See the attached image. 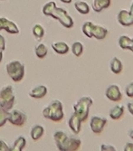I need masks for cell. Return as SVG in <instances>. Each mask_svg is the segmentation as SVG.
Returning <instances> with one entry per match:
<instances>
[{"mask_svg":"<svg viewBox=\"0 0 133 151\" xmlns=\"http://www.w3.org/2000/svg\"><path fill=\"white\" fill-rule=\"evenodd\" d=\"M6 49V39L5 37L2 35H0V51H5Z\"/></svg>","mask_w":133,"mask_h":151,"instance_id":"obj_32","label":"cell"},{"mask_svg":"<svg viewBox=\"0 0 133 151\" xmlns=\"http://www.w3.org/2000/svg\"><path fill=\"white\" fill-rule=\"evenodd\" d=\"M44 133H45V129H44V127L41 126V125H38V124L32 126L31 130H30L31 138H32V139L35 140V141H36V140H38V139H41L42 137H43V135H44Z\"/></svg>","mask_w":133,"mask_h":151,"instance_id":"obj_18","label":"cell"},{"mask_svg":"<svg viewBox=\"0 0 133 151\" xmlns=\"http://www.w3.org/2000/svg\"><path fill=\"white\" fill-rule=\"evenodd\" d=\"M55 1H49L47 2L44 6H43V14L45 16H47L49 17V14H50V11L52 10V8L55 6Z\"/></svg>","mask_w":133,"mask_h":151,"instance_id":"obj_28","label":"cell"},{"mask_svg":"<svg viewBox=\"0 0 133 151\" xmlns=\"http://www.w3.org/2000/svg\"><path fill=\"white\" fill-rule=\"evenodd\" d=\"M3 19V29L6 30L7 33L12 34V35H17L19 34V29L17 25L14 23L10 21L9 19L6 17H2Z\"/></svg>","mask_w":133,"mask_h":151,"instance_id":"obj_14","label":"cell"},{"mask_svg":"<svg viewBox=\"0 0 133 151\" xmlns=\"http://www.w3.org/2000/svg\"><path fill=\"white\" fill-rule=\"evenodd\" d=\"M49 17H52L55 20H58L60 24L65 28H72L73 26V19L68 14V12L64 8L57 7L56 5L50 11Z\"/></svg>","mask_w":133,"mask_h":151,"instance_id":"obj_4","label":"cell"},{"mask_svg":"<svg viewBox=\"0 0 133 151\" xmlns=\"http://www.w3.org/2000/svg\"><path fill=\"white\" fill-rule=\"evenodd\" d=\"M107 123V119L101 116H93L90 121L91 130L95 134H101Z\"/></svg>","mask_w":133,"mask_h":151,"instance_id":"obj_8","label":"cell"},{"mask_svg":"<svg viewBox=\"0 0 133 151\" xmlns=\"http://www.w3.org/2000/svg\"><path fill=\"white\" fill-rule=\"evenodd\" d=\"M125 92H126V95L128 96L129 98H132L133 97V82H130V83H129L126 86Z\"/></svg>","mask_w":133,"mask_h":151,"instance_id":"obj_29","label":"cell"},{"mask_svg":"<svg viewBox=\"0 0 133 151\" xmlns=\"http://www.w3.org/2000/svg\"><path fill=\"white\" fill-rule=\"evenodd\" d=\"M110 69L114 74H119L123 70L121 61L118 57H113L110 62Z\"/></svg>","mask_w":133,"mask_h":151,"instance_id":"obj_16","label":"cell"},{"mask_svg":"<svg viewBox=\"0 0 133 151\" xmlns=\"http://www.w3.org/2000/svg\"><path fill=\"white\" fill-rule=\"evenodd\" d=\"M92 99L89 96H83L73 104L74 114L82 120V122L85 121L89 116L90 107L92 105Z\"/></svg>","mask_w":133,"mask_h":151,"instance_id":"obj_2","label":"cell"},{"mask_svg":"<svg viewBox=\"0 0 133 151\" xmlns=\"http://www.w3.org/2000/svg\"><path fill=\"white\" fill-rule=\"evenodd\" d=\"M108 34V29L102 25L94 24L92 28V37H95L98 40H102L106 37Z\"/></svg>","mask_w":133,"mask_h":151,"instance_id":"obj_15","label":"cell"},{"mask_svg":"<svg viewBox=\"0 0 133 151\" xmlns=\"http://www.w3.org/2000/svg\"><path fill=\"white\" fill-rule=\"evenodd\" d=\"M11 148L6 145V143L2 139H0V151H10Z\"/></svg>","mask_w":133,"mask_h":151,"instance_id":"obj_31","label":"cell"},{"mask_svg":"<svg viewBox=\"0 0 133 151\" xmlns=\"http://www.w3.org/2000/svg\"><path fill=\"white\" fill-rule=\"evenodd\" d=\"M26 119H27V116L25 115L24 112L19 111V109H13L12 111L9 112L7 120L11 123V124L20 127L24 124Z\"/></svg>","mask_w":133,"mask_h":151,"instance_id":"obj_7","label":"cell"},{"mask_svg":"<svg viewBox=\"0 0 133 151\" xmlns=\"http://www.w3.org/2000/svg\"><path fill=\"white\" fill-rule=\"evenodd\" d=\"M110 6L111 0H93V2H92V9L97 13H100L102 10L108 8Z\"/></svg>","mask_w":133,"mask_h":151,"instance_id":"obj_20","label":"cell"},{"mask_svg":"<svg viewBox=\"0 0 133 151\" xmlns=\"http://www.w3.org/2000/svg\"><path fill=\"white\" fill-rule=\"evenodd\" d=\"M105 96L111 101H119L122 99V94L117 84H111L105 90Z\"/></svg>","mask_w":133,"mask_h":151,"instance_id":"obj_9","label":"cell"},{"mask_svg":"<svg viewBox=\"0 0 133 151\" xmlns=\"http://www.w3.org/2000/svg\"><path fill=\"white\" fill-rule=\"evenodd\" d=\"M16 95L11 85H6L0 90V108L10 111L14 106Z\"/></svg>","mask_w":133,"mask_h":151,"instance_id":"obj_3","label":"cell"},{"mask_svg":"<svg viewBox=\"0 0 133 151\" xmlns=\"http://www.w3.org/2000/svg\"><path fill=\"white\" fill-rule=\"evenodd\" d=\"M118 45L122 50L133 51V40L127 35H121L118 39Z\"/></svg>","mask_w":133,"mask_h":151,"instance_id":"obj_12","label":"cell"},{"mask_svg":"<svg viewBox=\"0 0 133 151\" xmlns=\"http://www.w3.org/2000/svg\"><path fill=\"white\" fill-rule=\"evenodd\" d=\"M124 151H132L133 150V143L132 142H128L125 144L124 146V148H123Z\"/></svg>","mask_w":133,"mask_h":151,"instance_id":"obj_33","label":"cell"},{"mask_svg":"<svg viewBox=\"0 0 133 151\" xmlns=\"http://www.w3.org/2000/svg\"><path fill=\"white\" fill-rule=\"evenodd\" d=\"M52 48L56 53L58 54H65L69 52V46L68 45L62 42V41H58V42H55L52 44Z\"/></svg>","mask_w":133,"mask_h":151,"instance_id":"obj_17","label":"cell"},{"mask_svg":"<svg viewBox=\"0 0 133 151\" xmlns=\"http://www.w3.org/2000/svg\"><path fill=\"white\" fill-rule=\"evenodd\" d=\"M26 145V139H24V137L19 136L16 139L13 144V147H11V150L13 151H22Z\"/></svg>","mask_w":133,"mask_h":151,"instance_id":"obj_21","label":"cell"},{"mask_svg":"<svg viewBox=\"0 0 133 151\" xmlns=\"http://www.w3.org/2000/svg\"><path fill=\"white\" fill-rule=\"evenodd\" d=\"M3 29V19L2 17H0V30Z\"/></svg>","mask_w":133,"mask_h":151,"instance_id":"obj_36","label":"cell"},{"mask_svg":"<svg viewBox=\"0 0 133 151\" xmlns=\"http://www.w3.org/2000/svg\"><path fill=\"white\" fill-rule=\"evenodd\" d=\"M43 116L54 122L61 121L64 117L63 103L59 100L52 101L43 109Z\"/></svg>","mask_w":133,"mask_h":151,"instance_id":"obj_1","label":"cell"},{"mask_svg":"<svg viewBox=\"0 0 133 151\" xmlns=\"http://www.w3.org/2000/svg\"><path fill=\"white\" fill-rule=\"evenodd\" d=\"M129 136H130V138L132 139L133 137H132V129H130V135H129Z\"/></svg>","mask_w":133,"mask_h":151,"instance_id":"obj_38","label":"cell"},{"mask_svg":"<svg viewBox=\"0 0 133 151\" xmlns=\"http://www.w3.org/2000/svg\"><path fill=\"white\" fill-rule=\"evenodd\" d=\"M101 151H116V147L110 144H102L101 146Z\"/></svg>","mask_w":133,"mask_h":151,"instance_id":"obj_30","label":"cell"},{"mask_svg":"<svg viewBox=\"0 0 133 151\" xmlns=\"http://www.w3.org/2000/svg\"><path fill=\"white\" fill-rule=\"evenodd\" d=\"M46 93H47L46 86L40 84L31 89V91H29V96L34 99H42L46 95Z\"/></svg>","mask_w":133,"mask_h":151,"instance_id":"obj_11","label":"cell"},{"mask_svg":"<svg viewBox=\"0 0 133 151\" xmlns=\"http://www.w3.org/2000/svg\"><path fill=\"white\" fill-rule=\"evenodd\" d=\"M2 59H3V52L0 51V63H1Z\"/></svg>","mask_w":133,"mask_h":151,"instance_id":"obj_37","label":"cell"},{"mask_svg":"<svg viewBox=\"0 0 133 151\" xmlns=\"http://www.w3.org/2000/svg\"><path fill=\"white\" fill-rule=\"evenodd\" d=\"M117 20L119 24L122 26H131L133 24V17H132V12H129L125 9L119 10L118 15H117Z\"/></svg>","mask_w":133,"mask_h":151,"instance_id":"obj_10","label":"cell"},{"mask_svg":"<svg viewBox=\"0 0 133 151\" xmlns=\"http://www.w3.org/2000/svg\"><path fill=\"white\" fill-rule=\"evenodd\" d=\"M68 125L70 129L74 133L78 134L81 131V126H82V120L80 119L74 113L70 117L69 121H68Z\"/></svg>","mask_w":133,"mask_h":151,"instance_id":"obj_13","label":"cell"},{"mask_svg":"<svg viewBox=\"0 0 133 151\" xmlns=\"http://www.w3.org/2000/svg\"><path fill=\"white\" fill-rule=\"evenodd\" d=\"M8 116H9L8 111H6V109L0 108V128L6 124V122L8 119Z\"/></svg>","mask_w":133,"mask_h":151,"instance_id":"obj_27","label":"cell"},{"mask_svg":"<svg viewBox=\"0 0 133 151\" xmlns=\"http://www.w3.org/2000/svg\"><path fill=\"white\" fill-rule=\"evenodd\" d=\"M132 101H129V102H128V104H127V106H128V109H129V113L130 114H133V109H132Z\"/></svg>","mask_w":133,"mask_h":151,"instance_id":"obj_34","label":"cell"},{"mask_svg":"<svg viewBox=\"0 0 133 151\" xmlns=\"http://www.w3.org/2000/svg\"><path fill=\"white\" fill-rule=\"evenodd\" d=\"M6 70L8 76L14 81H20L24 75V65L17 60L10 61L6 65Z\"/></svg>","mask_w":133,"mask_h":151,"instance_id":"obj_5","label":"cell"},{"mask_svg":"<svg viewBox=\"0 0 133 151\" xmlns=\"http://www.w3.org/2000/svg\"><path fill=\"white\" fill-rule=\"evenodd\" d=\"M93 25H94V24L91 21H86L82 25V31H83V35L85 36H87L88 38L92 37V28H93Z\"/></svg>","mask_w":133,"mask_h":151,"instance_id":"obj_25","label":"cell"},{"mask_svg":"<svg viewBox=\"0 0 133 151\" xmlns=\"http://www.w3.org/2000/svg\"><path fill=\"white\" fill-rule=\"evenodd\" d=\"M72 52L75 56L79 57L83 54V45L81 42H74L72 45Z\"/></svg>","mask_w":133,"mask_h":151,"instance_id":"obj_26","label":"cell"},{"mask_svg":"<svg viewBox=\"0 0 133 151\" xmlns=\"http://www.w3.org/2000/svg\"><path fill=\"white\" fill-rule=\"evenodd\" d=\"M32 32H33V35L35 37V39L37 41H41L43 39V37L45 36V29H44L43 25L40 24H35L33 26Z\"/></svg>","mask_w":133,"mask_h":151,"instance_id":"obj_22","label":"cell"},{"mask_svg":"<svg viewBox=\"0 0 133 151\" xmlns=\"http://www.w3.org/2000/svg\"><path fill=\"white\" fill-rule=\"evenodd\" d=\"M74 7L78 13L82 15H87L90 13V6L85 1H77L74 4Z\"/></svg>","mask_w":133,"mask_h":151,"instance_id":"obj_24","label":"cell"},{"mask_svg":"<svg viewBox=\"0 0 133 151\" xmlns=\"http://www.w3.org/2000/svg\"><path fill=\"white\" fill-rule=\"evenodd\" d=\"M60 1L63 3H65V4H70V3H72L73 0H60Z\"/></svg>","mask_w":133,"mask_h":151,"instance_id":"obj_35","label":"cell"},{"mask_svg":"<svg viewBox=\"0 0 133 151\" xmlns=\"http://www.w3.org/2000/svg\"><path fill=\"white\" fill-rule=\"evenodd\" d=\"M123 114H124V107L121 105H116L112 107L109 111L110 117L114 120L119 119L123 116Z\"/></svg>","mask_w":133,"mask_h":151,"instance_id":"obj_19","label":"cell"},{"mask_svg":"<svg viewBox=\"0 0 133 151\" xmlns=\"http://www.w3.org/2000/svg\"><path fill=\"white\" fill-rule=\"evenodd\" d=\"M35 52L36 57H38L39 59H43V58H45L46 56L48 50H47V47H46V45L45 44L40 43L37 45H35Z\"/></svg>","mask_w":133,"mask_h":151,"instance_id":"obj_23","label":"cell"},{"mask_svg":"<svg viewBox=\"0 0 133 151\" xmlns=\"http://www.w3.org/2000/svg\"><path fill=\"white\" fill-rule=\"evenodd\" d=\"M81 145L82 141L80 139L67 135L63 142L57 146V148L60 151H75L81 147Z\"/></svg>","mask_w":133,"mask_h":151,"instance_id":"obj_6","label":"cell"}]
</instances>
